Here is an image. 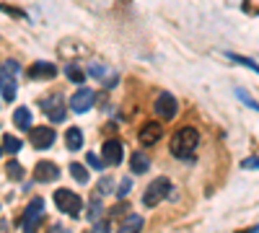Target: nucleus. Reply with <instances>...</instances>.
Returning <instances> with one entry per match:
<instances>
[{
	"mask_svg": "<svg viewBox=\"0 0 259 233\" xmlns=\"http://www.w3.org/2000/svg\"><path fill=\"white\" fill-rule=\"evenodd\" d=\"M57 75V68L52 65V62H47V60H36L34 65L29 68V78L31 80H52Z\"/></svg>",
	"mask_w": 259,
	"mask_h": 233,
	"instance_id": "12",
	"label": "nucleus"
},
{
	"mask_svg": "<svg viewBox=\"0 0 259 233\" xmlns=\"http://www.w3.org/2000/svg\"><path fill=\"white\" fill-rule=\"evenodd\" d=\"M0 11L8 13V16H16V18H26V11H21L16 6H8V3H0Z\"/></svg>",
	"mask_w": 259,
	"mask_h": 233,
	"instance_id": "26",
	"label": "nucleus"
},
{
	"mask_svg": "<svg viewBox=\"0 0 259 233\" xmlns=\"http://www.w3.org/2000/svg\"><path fill=\"white\" fill-rule=\"evenodd\" d=\"M91 233H112V230H109V223H104V220H99V223H94Z\"/></svg>",
	"mask_w": 259,
	"mask_h": 233,
	"instance_id": "30",
	"label": "nucleus"
},
{
	"mask_svg": "<svg viewBox=\"0 0 259 233\" xmlns=\"http://www.w3.org/2000/svg\"><path fill=\"white\" fill-rule=\"evenodd\" d=\"M112 192H114V179L104 176V179L99 181V195H112Z\"/></svg>",
	"mask_w": 259,
	"mask_h": 233,
	"instance_id": "25",
	"label": "nucleus"
},
{
	"mask_svg": "<svg viewBox=\"0 0 259 233\" xmlns=\"http://www.w3.org/2000/svg\"><path fill=\"white\" fill-rule=\"evenodd\" d=\"M143 225H145V220H143V215H135V213H130L122 223H119V228H117V233H140L143 230Z\"/></svg>",
	"mask_w": 259,
	"mask_h": 233,
	"instance_id": "15",
	"label": "nucleus"
},
{
	"mask_svg": "<svg viewBox=\"0 0 259 233\" xmlns=\"http://www.w3.org/2000/svg\"><path fill=\"white\" fill-rule=\"evenodd\" d=\"M122 156H124V151H122V143H119V140H106V143H104V151H101L104 166H117V163H122Z\"/></svg>",
	"mask_w": 259,
	"mask_h": 233,
	"instance_id": "11",
	"label": "nucleus"
},
{
	"mask_svg": "<svg viewBox=\"0 0 259 233\" xmlns=\"http://www.w3.org/2000/svg\"><path fill=\"white\" fill-rule=\"evenodd\" d=\"M65 145H68L70 151H78V148H83V132L78 130V127H70V130L65 132Z\"/></svg>",
	"mask_w": 259,
	"mask_h": 233,
	"instance_id": "18",
	"label": "nucleus"
},
{
	"mask_svg": "<svg viewBox=\"0 0 259 233\" xmlns=\"http://www.w3.org/2000/svg\"><path fill=\"white\" fill-rule=\"evenodd\" d=\"M34 181L36 184H52V181H57V176H60V168L52 163V161H39L36 166H34Z\"/></svg>",
	"mask_w": 259,
	"mask_h": 233,
	"instance_id": "8",
	"label": "nucleus"
},
{
	"mask_svg": "<svg viewBox=\"0 0 259 233\" xmlns=\"http://www.w3.org/2000/svg\"><path fill=\"white\" fill-rule=\"evenodd\" d=\"M16 73H18V62H13V60L0 62V94H3L6 101H13L16 94H18Z\"/></svg>",
	"mask_w": 259,
	"mask_h": 233,
	"instance_id": "2",
	"label": "nucleus"
},
{
	"mask_svg": "<svg viewBox=\"0 0 259 233\" xmlns=\"http://www.w3.org/2000/svg\"><path fill=\"white\" fill-rule=\"evenodd\" d=\"M0 153H3V151H0Z\"/></svg>",
	"mask_w": 259,
	"mask_h": 233,
	"instance_id": "34",
	"label": "nucleus"
},
{
	"mask_svg": "<svg viewBox=\"0 0 259 233\" xmlns=\"http://www.w3.org/2000/svg\"><path fill=\"white\" fill-rule=\"evenodd\" d=\"M89 75H94L96 80H101L104 86H117V73L112 68L101 65V62H91V65H89Z\"/></svg>",
	"mask_w": 259,
	"mask_h": 233,
	"instance_id": "14",
	"label": "nucleus"
},
{
	"mask_svg": "<svg viewBox=\"0 0 259 233\" xmlns=\"http://www.w3.org/2000/svg\"><path fill=\"white\" fill-rule=\"evenodd\" d=\"M130 168H133V174H145L150 168V158L145 153H133V161H130Z\"/></svg>",
	"mask_w": 259,
	"mask_h": 233,
	"instance_id": "17",
	"label": "nucleus"
},
{
	"mask_svg": "<svg viewBox=\"0 0 259 233\" xmlns=\"http://www.w3.org/2000/svg\"><path fill=\"white\" fill-rule=\"evenodd\" d=\"M130 187H133V181H130V179H122V181H119V187H117V195H119V197H124V195L130 192Z\"/></svg>",
	"mask_w": 259,
	"mask_h": 233,
	"instance_id": "29",
	"label": "nucleus"
},
{
	"mask_svg": "<svg viewBox=\"0 0 259 233\" xmlns=\"http://www.w3.org/2000/svg\"><path fill=\"white\" fill-rule=\"evenodd\" d=\"M55 205L60 213H68L73 218L80 215V210H83V200L73 192V189H55Z\"/></svg>",
	"mask_w": 259,
	"mask_h": 233,
	"instance_id": "4",
	"label": "nucleus"
},
{
	"mask_svg": "<svg viewBox=\"0 0 259 233\" xmlns=\"http://www.w3.org/2000/svg\"><path fill=\"white\" fill-rule=\"evenodd\" d=\"M197 145H200V132L194 130V127H182V130L174 132V137H171V156L189 161L194 156V151H197Z\"/></svg>",
	"mask_w": 259,
	"mask_h": 233,
	"instance_id": "1",
	"label": "nucleus"
},
{
	"mask_svg": "<svg viewBox=\"0 0 259 233\" xmlns=\"http://www.w3.org/2000/svg\"><path fill=\"white\" fill-rule=\"evenodd\" d=\"M70 174H73V179H75L78 184H89V171H85L83 163L73 161V163H70Z\"/></svg>",
	"mask_w": 259,
	"mask_h": 233,
	"instance_id": "20",
	"label": "nucleus"
},
{
	"mask_svg": "<svg viewBox=\"0 0 259 233\" xmlns=\"http://www.w3.org/2000/svg\"><path fill=\"white\" fill-rule=\"evenodd\" d=\"M236 94H239V99H241V101L246 104L249 109H256V112H259V104H256V101H254V99H251V96H249V94L244 91V88H239V91H236Z\"/></svg>",
	"mask_w": 259,
	"mask_h": 233,
	"instance_id": "28",
	"label": "nucleus"
},
{
	"mask_svg": "<svg viewBox=\"0 0 259 233\" xmlns=\"http://www.w3.org/2000/svg\"><path fill=\"white\" fill-rule=\"evenodd\" d=\"M6 171H8V176H11L13 181H21V179H24V166H21L18 161H11V163L6 166Z\"/></svg>",
	"mask_w": 259,
	"mask_h": 233,
	"instance_id": "22",
	"label": "nucleus"
},
{
	"mask_svg": "<svg viewBox=\"0 0 259 233\" xmlns=\"http://www.w3.org/2000/svg\"><path fill=\"white\" fill-rule=\"evenodd\" d=\"M94 107V91L91 88H80L73 99H70V109L75 114H83V112H89Z\"/></svg>",
	"mask_w": 259,
	"mask_h": 233,
	"instance_id": "13",
	"label": "nucleus"
},
{
	"mask_svg": "<svg viewBox=\"0 0 259 233\" xmlns=\"http://www.w3.org/2000/svg\"><path fill=\"white\" fill-rule=\"evenodd\" d=\"M47 233H70V228H68V225H62V223H55Z\"/></svg>",
	"mask_w": 259,
	"mask_h": 233,
	"instance_id": "31",
	"label": "nucleus"
},
{
	"mask_svg": "<svg viewBox=\"0 0 259 233\" xmlns=\"http://www.w3.org/2000/svg\"><path fill=\"white\" fill-rule=\"evenodd\" d=\"M85 163H89L91 168H96V171H101V168H104V161H101V156H96L94 151H91L89 156H85Z\"/></svg>",
	"mask_w": 259,
	"mask_h": 233,
	"instance_id": "27",
	"label": "nucleus"
},
{
	"mask_svg": "<svg viewBox=\"0 0 259 233\" xmlns=\"http://www.w3.org/2000/svg\"><path fill=\"white\" fill-rule=\"evenodd\" d=\"M11 230V225H8V220H0V233H8Z\"/></svg>",
	"mask_w": 259,
	"mask_h": 233,
	"instance_id": "33",
	"label": "nucleus"
},
{
	"mask_svg": "<svg viewBox=\"0 0 259 233\" xmlns=\"http://www.w3.org/2000/svg\"><path fill=\"white\" fill-rule=\"evenodd\" d=\"M153 109H156V117H158V119L168 122V119H174V117H177L179 104H177V99L171 96L168 91H161V94L156 96V101H153Z\"/></svg>",
	"mask_w": 259,
	"mask_h": 233,
	"instance_id": "6",
	"label": "nucleus"
},
{
	"mask_svg": "<svg viewBox=\"0 0 259 233\" xmlns=\"http://www.w3.org/2000/svg\"><path fill=\"white\" fill-rule=\"evenodd\" d=\"M168 192H171V181H168L166 176H158L156 181L148 184L145 195H143V205H145V207H156V205H161V202L168 197Z\"/></svg>",
	"mask_w": 259,
	"mask_h": 233,
	"instance_id": "5",
	"label": "nucleus"
},
{
	"mask_svg": "<svg viewBox=\"0 0 259 233\" xmlns=\"http://www.w3.org/2000/svg\"><path fill=\"white\" fill-rule=\"evenodd\" d=\"M101 213H104L101 202H91V207H89V220H91V223H99V220H101Z\"/></svg>",
	"mask_w": 259,
	"mask_h": 233,
	"instance_id": "24",
	"label": "nucleus"
},
{
	"mask_svg": "<svg viewBox=\"0 0 259 233\" xmlns=\"http://www.w3.org/2000/svg\"><path fill=\"white\" fill-rule=\"evenodd\" d=\"M21 148H24V143H21L18 137H11V135L3 137V151H6V153H18Z\"/></svg>",
	"mask_w": 259,
	"mask_h": 233,
	"instance_id": "21",
	"label": "nucleus"
},
{
	"mask_svg": "<svg viewBox=\"0 0 259 233\" xmlns=\"http://www.w3.org/2000/svg\"><path fill=\"white\" fill-rule=\"evenodd\" d=\"M241 168H259V158H246L241 163Z\"/></svg>",
	"mask_w": 259,
	"mask_h": 233,
	"instance_id": "32",
	"label": "nucleus"
},
{
	"mask_svg": "<svg viewBox=\"0 0 259 233\" xmlns=\"http://www.w3.org/2000/svg\"><path fill=\"white\" fill-rule=\"evenodd\" d=\"M13 122H16V127L18 130H31V122H34V117H31V109L29 107H18L16 112H13Z\"/></svg>",
	"mask_w": 259,
	"mask_h": 233,
	"instance_id": "16",
	"label": "nucleus"
},
{
	"mask_svg": "<svg viewBox=\"0 0 259 233\" xmlns=\"http://www.w3.org/2000/svg\"><path fill=\"white\" fill-rule=\"evenodd\" d=\"M55 137L57 135H55L52 127H31V130H29L31 148H36V151H47V148H52Z\"/></svg>",
	"mask_w": 259,
	"mask_h": 233,
	"instance_id": "7",
	"label": "nucleus"
},
{
	"mask_svg": "<svg viewBox=\"0 0 259 233\" xmlns=\"http://www.w3.org/2000/svg\"><path fill=\"white\" fill-rule=\"evenodd\" d=\"M41 223H45V200L34 197L29 202V207L24 210V218H21V230L24 233H34Z\"/></svg>",
	"mask_w": 259,
	"mask_h": 233,
	"instance_id": "3",
	"label": "nucleus"
},
{
	"mask_svg": "<svg viewBox=\"0 0 259 233\" xmlns=\"http://www.w3.org/2000/svg\"><path fill=\"white\" fill-rule=\"evenodd\" d=\"M41 109L47 112V117H50L52 122H62V119H65V101H62L60 94L41 99Z\"/></svg>",
	"mask_w": 259,
	"mask_h": 233,
	"instance_id": "9",
	"label": "nucleus"
},
{
	"mask_svg": "<svg viewBox=\"0 0 259 233\" xmlns=\"http://www.w3.org/2000/svg\"><path fill=\"white\" fill-rule=\"evenodd\" d=\"M228 60H233L236 65H244V68H249L251 73H256V75H259V62H254L251 57H244V55H236V52H228Z\"/></svg>",
	"mask_w": 259,
	"mask_h": 233,
	"instance_id": "19",
	"label": "nucleus"
},
{
	"mask_svg": "<svg viewBox=\"0 0 259 233\" xmlns=\"http://www.w3.org/2000/svg\"><path fill=\"white\" fill-rule=\"evenodd\" d=\"M161 137H163V127H161V122H145V124L140 127V135H138V140H140L145 148L156 145Z\"/></svg>",
	"mask_w": 259,
	"mask_h": 233,
	"instance_id": "10",
	"label": "nucleus"
},
{
	"mask_svg": "<svg viewBox=\"0 0 259 233\" xmlns=\"http://www.w3.org/2000/svg\"><path fill=\"white\" fill-rule=\"evenodd\" d=\"M65 75H68L73 83H83V78H85L83 70H80L78 65H68V68H65Z\"/></svg>",
	"mask_w": 259,
	"mask_h": 233,
	"instance_id": "23",
	"label": "nucleus"
}]
</instances>
